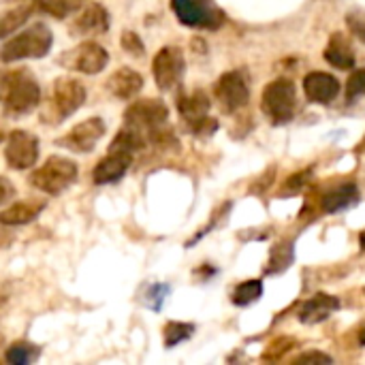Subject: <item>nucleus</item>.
I'll return each instance as SVG.
<instances>
[{
    "label": "nucleus",
    "mask_w": 365,
    "mask_h": 365,
    "mask_svg": "<svg viewBox=\"0 0 365 365\" xmlns=\"http://www.w3.org/2000/svg\"><path fill=\"white\" fill-rule=\"evenodd\" d=\"M53 45V32L47 24L36 21L9 38L0 47V62L11 64L17 60H38L49 53Z\"/></svg>",
    "instance_id": "nucleus-1"
},
{
    "label": "nucleus",
    "mask_w": 365,
    "mask_h": 365,
    "mask_svg": "<svg viewBox=\"0 0 365 365\" xmlns=\"http://www.w3.org/2000/svg\"><path fill=\"white\" fill-rule=\"evenodd\" d=\"M2 107L9 118H21L28 115L41 101V88L38 81L28 71H15L6 73L4 90H2Z\"/></svg>",
    "instance_id": "nucleus-2"
},
{
    "label": "nucleus",
    "mask_w": 365,
    "mask_h": 365,
    "mask_svg": "<svg viewBox=\"0 0 365 365\" xmlns=\"http://www.w3.org/2000/svg\"><path fill=\"white\" fill-rule=\"evenodd\" d=\"M77 173L79 171H77V165L73 160L62 158V156H51L38 169L32 171L30 184L45 195L58 197L77 182Z\"/></svg>",
    "instance_id": "nucleus-3"
},
{
    "label": "nucleus",
    "mask_w": 365,
    "mask_h": 365,
    "mask_svg": "<svg viewBox=\"0 0 365 365\" xmlns=\"http://www.w3.org/2000/svg\"><path fill=\"white\" fill-rule=\"evenodd\" d=\"M263 111L269 115L272 122L284 124L295 115V83L291 79H274L265 90L261 98Z\"/></svg>",
    "instance_id": "nucleus-4"
},
{
    "label": "nucleus",
    "mask_w": 365,
    "mask_h": 365,
    "mask_svg": "<svg viewBox=\"0 0 365 365\" xmlns=\"http://www.w3.org/2000/svg\"><path fill=\"white\" fill-rule=\"evenodd\" d=\"M58 62L62 66H66L68 71H77L83 75H96V73L105 71V66L109 62V53L103 45H98L94 41H81L73 49L64 51Z\"/></svg>",
    "instance_id": "nucleus-5"
},
{
    "label": "nucleus",
    "mask_w": 365,
    "mask_h": 365,
    "mask_svg": "<svg viewBox=\"0 0 365 365\" xmlns=\"http://www.w3.org/2000/svg\"><path fill=\"white\" fill-rule=\"evenodd\" d=\"M169 118V109L163 101L158 98H141L137 103H133L126 113H124V124L133 126L141 133H145L148 137L158 130Z\"/></svg>",
    "instance_id": "nucleus-6"
},
{
    "label": "nucleus",
    "mask_w": 365,
    "mask_h": 365,
    "mask_svg": "<svg viewBox=\"0 0 365 365\" xmlns=\"http://www.w3.org/2000/svg\"><path fill=\"white\" fill-rule=\"evenodd\" d=\"M4 160L15 171H26L38 160V137L28 130H13L4 143Z\"/></svg>",
    "instance_id": "nucleus-7"
},
{
    "label": "nucleus",
    "mask_w": 365,
    "mask_h": 365,
    "mask_svg": "<svg viewBox=\"0 0 365 365\" xmlns=\"http://www.w3.org/2000/svg\"><path fill=\"white\" fill-rule=\"evenodd\" d=\"M186 62H184V53L180 47L175 45H167L163 47L152 62V71H154V81L160 90H173L184 75Z\"/></svg>",
    "instance_id": "nucleus-8"
},
{
    "label": "nucleus",
    "mask_w": 365,
    "mask_h": 365,
    "mask_svg": "<svg viewBox=\"0 0 365 365\" xmlns=\"http://www.w3.org/2000/svg\"><path fill=\"white\" fill-rule=\"evenodd\" d=\"M86 86L73 77H60L51 90V111H56V120L71 118L86 103Z\"/></svg>",
    "instance_id": "nucleus-9"
},
{
    "label": "nucleus",
    "mask_w": 365,
    "mask_h": 365,
    "mask_svg": "<svg viewBox=\"0 0 365 365\" xmlns=\"http://www.w3.org/2000/svg\"><path fill=\"white\" fill-rule=\"evenodd\" d=\"M103 135H105V122L101 118H88V120L75 124L56 143L75 154H88L96 148V143L101 141Z\"/></svg>",
    "instance_id": "nucleus-10"
},
{
    "label": "nucleus",
    "mask_w": 365,
    "mask_h": 365,
    "mask_svg": "<svg viewBox=\"0 0 365 365\" xmlns=\"http://www.w3.org/2000/svg\"><path fill=\"white\" fill-rule=\"evenodd\" d=\"M216 96H218L220 105L225 107V111L242 109L250 98V86H248L246 75L240 71L225 73L216 83Z\"/></svg>",
    "instance_id": "nucleus-11"
},
{
    "label": "nucleus",
    "mask_w": 365,
    "mask_h": 365,
    "mask_svg": "<svg viewBox=\"0 0 365 365\" xmlns=\"http://www.w3.org/2000/svg\"><path fill=\"white\" fill-rule=\"evenodd\" d=\"M173 13L184 26L190 28H218L220 13L205 9L199 0H171Z\"/></svg>",
    "instance_id": "nucleus-12"
},
{
    "label": "nucleus",
    "mask_w": 365,
    "mask_h": 365,
    "mask_svg": "<svg viewBox=\"0 0 365 365\" xmlns=\"http://www.w3.org/2000/svg\"><path fill=\"white\" fill-rule=\"evenodd\" d=\"M133 160V154L128 152H120V150H109V154L94 167L92 171V180L98 186H107V184H115L124 178V173L128 171Z\"/></svg>",
    "instance_id": "nucleus-13"
},
{
    "label": "nucleus",
    "mask_w": 365,
    "mask_h": 365,
    "mask_svg": "<svg viewBox=\"0 0 365 365\" xmlns=\"http://www.w3.org/2000/svg\"><path fill=\"white\" fill-rule=\"evenodd\" d=\"M109 28V13L103 4L98 2H90L86 6L79 9L77 19L73 21V34L77 36H92V34H101L107 32Z\"/></svg>",
    "instance_id": "nucleus-14"
},
{
    "label": "nucleus",
    "mask_w": 365,
    "mask_h": 365,
    "mask_svg": "<svg viewBox=\"0 0 365 365\" xmlns=\"http://www.w3.org/2000/svg\"><path fill=\"white\" fill-rule=\"evenodd\" d=\"M304 92L306 96L312 101V103H331L338 92H340V81L329 75V73H323V71H314V73H308L306 79H304Z\"/></svg>",
    "instance_id": "nucleus-15"
},
{
    "label": "nucleus",
    "mask_w": 365,
    "mask_h": 365,
    "mask_svg": "<svg viewBox=\"0 0 365 365\" xmlns=\"http://www.w3.org/2000/svg\"><path fill=\"white\" fill-rule=\"evenodd\" d=\"M338 308H340V302H338L334 295L319 293V295H314L312 299H308V302L302 306V310H299V321L306 323V325H317V323L327 321Z\"/></svg>",
    "instance_id": "nucleus-16"
},
{
    "label": "nucleus",
    "mask_w": 365,
    "mask_h": 365,
    "mask_svg": "<svg viewBox=\"0 0 365 365\" xmlns=\"http://www.w3.org/2000/svg\"><path fill=\"white\" fill-rule=\"evenodd\" d=\"M141 88H143V77L137 73V71H133V68H128V66H124V68H118L109 79H107V90L115 96V98H133L135 94H139L141 92Z\"/></svg>",
    "instance_id": "nucleus-17"
},
{
    "label": "nucleus",
    "mask_w": 365,
    "mask_h": 365,
    "mask_svg": "<svg viewBox=\"0 0 365 365\" xmlns=\"http://www.w3.org/2000/svg\"><path fill=\"white\" fill-rule=\"evenodd\" d=\"M43 207H45L43 201H17V203H11L9 207H4L0 212V225L2 227L28 225L43 212Z\"/></svg>",
    "instance_id": "nucleus-18"
},
{
    "label": "nucleus",
    "mask_w": 365,
    "mask_h": 365,
    "mask_svg": "<svg viewBox=\"0 0 365 365\" xmlns=\"http://www.w3.org/2000/svg\"><path fill=\"white\" fill-rule=\"evenodd\" d=\"M207 109H210V98H207V94L201 92V90H197V92H192V94L180 98V113H182V118H184L190 126H195V124H199L201 120H205V118H207Z\"/></svg>",
    "instance_id": "nucleus-19"
},
{
    "label": "nucleus",
    "mask_w": 365,
    "mask_h": 365,
    "mask_svg": "<svg viewBox=\"0 0 365 365\" xmlns=\"http://www.w3.org/2000/svg\"><path fill=\"white\" fill-rule=\"evenodd\" d=\"M325 60L329 64H334L336 68H353L355 64V53L349 45V41L344 38V34L336 32L329 38V45L325 49Z\"/></svg>",
    "instance_id": "nucleus-20"
},
{
    "label": "nucleus",
    "mask_w": 365,
    "mask_h": 365,
    "mask_svg": "<svg viewBox=\"0 0 365 365\" xmlns=\"http://www.w3.org/2000/svg\"><path fill=\"white\" fill-rule=\"evenodd\" d=\"M359 199V190L355 184H342L334 190H329L325 197H323V210L327 214H338L346 207H351L355 201Z\"/></svg>",
    "instance_id": "nucleus-21"
},
{
    "label": "nucleus",
    "mask_w": 365,
    "mask_h": 365,
    "mask_svg": "<svg viewBox=\"0 0 365 365\" xmlns=\"http://www.w3.org/2000/svg\"><path fill=\"white\" fill-rule=\"evenodd\" d=\"M34 6L56 19H64L83 6V0H34Z\"/></svg>",
    "instance_id": "nucleus-22"
},
{
    "label": "nucleus",
    "mask_w": 365,
    "mask_h": 365,
    "mask_svg": "<svg viewBox=\"0 0 365 365\" xmlns=\"http://www.w3.org/2000/svg\"><path fill=\"white\" fill-rule=\"evenodd\" d=\"M32 13V6H15V9H9L6 13L0 15V38L13 34L19 26H24L28 21Z\"/></svg>",
    "instance_id": "nucleus-23"
},
{
    "label": "nucleus",
    "mask_w": 365,
    "mask_h": 365,
    "mask_svg": "<svg viewBox=\"0 0 365 365\" xmlns=\"http://www.w3.org/2000/svg\"><path fill=\"white\" fill-rule=\"evenodd\" d=\"M38 353H41L38 346L28 344V342H17V344H13V346L6 349L4 359L11 365H28L38 359Z\"/></svg>",
    "instance_id": "nucleus-24"
},
{
    "label": "nucleus",
    "mask_w": 365,
    "mask_h": 365,
    "mask_svg": "<svg viewBox=\"0 0 365 365\" xmlns=\"http://www.w3.org/2000/svg\"><path fill=\"white\" fill-rule=\"evenodd\" d=\"M263 295V282L261 280H246L233 291V304L235 306H250Z\"/></svg>",
    "instance_id": "nucleus-25"
},
{
    "label": "nucleus",
    "mask_w": 365,
    "mask_h": 365,
    "mask_svg": "<svg viewBox=\"0 0 365 365\" xmlns=\"http://www.w3.org/2000/svg\"><path fill=\"white\" fill-rule=\"evenodd\" d=\"M192 334H195V325H190V323H175L173 321V323H169L165 327V346L173 349L175 344L188 340Z\"/></svg>",
    "instance_id": "nucleus-26"
},
{
    "label": "nucleus",
    "mask_w": 365,
    "mask_h": 365,
    "mask_svg": "<svg viewBox=\"0 0 365 365\" xmlns=\"http://www.w3.org/2000/svg\"><path fill=\"white\" fill-rule=\"evenodd\" d=\"M365 94V68L355 71L351 77H349V83H346V98L349 101H355L359 96Z\"/></svg>",
    "instance_id": "nucleus-27"
},
{
    "label": "nucleus",
    "mask_w": 365,
    "mask_h": 365,
    "mask_svg": "<svg viewBox=\"0 0 365 365\" xmlns=\"http://www.w3.org/2000/svg\"><path fill=\"white\" fill-rule=\"evenodd\" d=\"M346 24L351 28V32L365 43V11L361 9H355L346 15Z\"/></svg>",
    "instance_id": "nucleus-28"
},
{
    "label": "nucleus",
    "mask_w": 365,
    "mask_h": 365,
    "mask_svg": "<svg viewBox=\"0 0 365 365\" xmlns=\"http://www.w3.org/2000/svg\"><path fill=\"white\" fill-rule=\"evenodd\" d=\"M167 295H169V287H167V284H154V287L150 289V293H148L145 304H148L152 310H160L163 304H165V299H167Z\"/></svg>",
    "instance_id": "nucleus-29"
},
{
    "label": "nucleus",
    "mask_w": 365,
    "mask_h": 365,
    "mask_svg": "<svg viewBox=\"0 0 365 365\" xmlns=\"http://www.w3.org/2000/svg\"><path fill=\"white\" fill-rule=\"evenodd\" d=\"M122 47L128 51V53H133V56H143V43H141V38H139V34H135V32H130V30H126L124 34H122Z\"/></svg>",
    "instance_id": "nucleus-30"
},
{
    "label": "nucleus",
    "mask_w": 365,
    "mask_h": 365,
    "mask_svg": "<svg viewBox=\"0 0 365 365\" xmlns=\"http://www.w3.org/2000/svg\"><path fill=\"white\" fill-rule=\"evenodd\" d=\"M297 361L299 364H334V359L329 355H323V353H306Z\"/></svg>",
    "instance_id": "nucleus-31"
},
{
    "label": "nucleus",
    "mask_w": 365,
    "mask_h": 365,
    "mask_svg": "<svg viewBox=\"0 0 365 365\" xmlns=\"http://www.w3.org/2000/svg\"><path fill=\"white\" fill-rule=\"evenodd\" d=\"M15 195V188L13 184L6 180V178H0V205H4L11 197Z\"/></svg>",
    "instance_id": "nucleus-32"
},
{
    "label": "nucleus",
    "mask_w": 365,
    "mask_h": 365,
    "mask_svg": "<svg viewBox=\"0 0 365 365\" xmlns=\"http://www.w3.org/2000/svg\"><path fill=\"white\" fill-rule=\"evenodd\" d=\"M4 79H6V73H0V96H2V90H4Z\"/></svg>",
    "instance_id": "nucleus-33"
},
{
    "label": "nucleus",
    "mask_w": 365,
    "mask_h": 365,
    "mask_svg": "<svg viewBox=\"0 0 365 365\" xmlns=\"http://www.w3.org/2000/svg\"><path fill=\"white\" fill-rule=\"evenodd\" d=\"M359 242H361V248H364V250H365V231H364V233H361V237H359Z\"/></svg>",
    "instance_id": "nucleus-34"
},
{
    "label": "nucleus",
    "mask_w": 365,
    "mask_h": 365,
    "mask_svg": "<svg viewBox=\"0 0 365 365\" xmlns=\"http://www.w3.org/2000/svg\"><path fill=\"white\" fill-rule=\"evenodd\" d=\"M359 342H361V344H365V327H364V331H361V336H359Z\"/></svg>",
    "instance_id": "nucleus-35"
}]
</instances>
